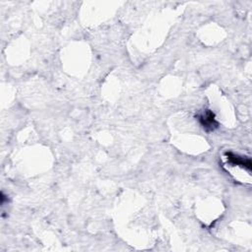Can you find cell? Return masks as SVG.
<instances>
[{"label":"cell","instance_id":"6da1fadb","mask_svg":"<svg viewBox=\"0 0 252 252\" xmlns=\"http://www.w3.org/2000/svg\"><path fill=\"white\" fill-rule=\"evenodd\" d=\"M197 119L206 131H214L219 126V123L215 118V114L210 109H206L200 113L197 116Z\"/></svg>","mask_w":252,"mask_h":252},{"label":"cell","instance_id":"7a4b0ae2","mask_svg":"<svg viewBox=\"0 0 252 252\" xmlns=\"http://www.w3.org/2000/svg\"><path fill=\"white\" fill-rule=\"evenodd\" d=\"M227 162L232 165V166H237V167H241L242 169H245L247 171H251L252 170V163L251 160L249 158L246 157H241L238 155H235L231 152H227L226 153Z\"/></svg>","mask_w":252,"mask_h":252}]
</instances>
